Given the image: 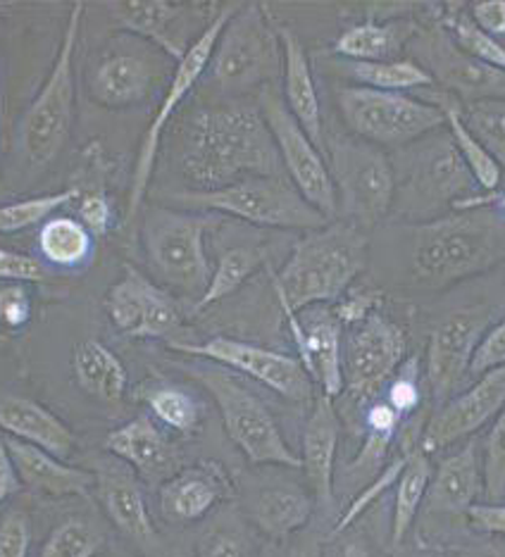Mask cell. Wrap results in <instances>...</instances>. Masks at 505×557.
I'll list each match as a JSON object with an SVG mask.
<instances>
[{
  "label": "cell",
  "instance_id": "1",
  "mask_svg": "<svg viewBox=\"0 0 505 557\" xmlns=\"http://www.w3.org/2000/svg\"><path fill=\"white\" fill-rule=\"evenodd\" d=\"M180 170L192 191H218L248 176L284 174L260 108L236 100L200 108L186 124Z\"/></svg>",
  "mask_w": 505,
  "mask_h": 557
},
{
  "label": "cell",
  "instance_id": "2",
  "mask_svg": "<svg viewBox=\"0 0 505 557\" xmlns=\"http://www.w3.org/2000/svg\"><path fill=\"white\" fill-rule=\"evenodd\" d=\"M406 230L408 274L424 290H444L505 262V218L491 206L453 210Z\"/></svg>",
  "mask_w": 505,
  "mask_h": 557
},
{
  "label": "cell",
  "instance_id": "3",
  "mask_svg": "<svg viewBox=\"0 0 505 557\" xmlns=\"http://www.w3.org/2000/svg\"><path fill=\"white\" fill-rule=\"evenodd\" d=\"M368 234L348 220L306 232L280 272H270L280 308L303 312L327 306L358 282L368 262Z\"/></svg>",
  "mask_w": 505,
  "mask_h": 557
},
{
  "label": "cell",
  "instance_id": "4",
  "mask_svg": "<svg viewBox=\"0 0 505 557\" xmlns=\"http://www.w3.org/2000/svg\"><path fill=\"white\" fill-rule=\"evenodd\" d=\"M391 162L396 174L391 214L403 224L439 220L460 202L482 196L451 134H441V129L398 148V158Z\"/></svg>",
  "mask_w": 505,
  "mask_h": 557
},
{
  "label": "cell",
  "instance_id": "5",
  "mask_svg": "<svg viewBox=\"0 0 505 557\" xmlns=\"http://www.w3.org/2000/svg\"><path fill=\"white\" fill-rule=\"evenodd\" d=\"M168 206L194 212H218L262 230L315 232L330 220L298 194L286 174L248 176L218 191L170 194Z\"/></svg>",
  "mask_w": 505,
  "mask_h": 557
},
{
  "label": "cell",
  "instance_id": "6",
  "mask_svg": "<svg viewBox=\"0 0 505 557\" xmlns=\"http://www.w3.org/2000/svg\"><path fill=\"white\" fill-rule=\"evenodd\" d=\"M282 41L268 5L238 3L214 46L210 79L222 96H244L282 77Z\"/></svg>",
  "mask_w": 505,
  "mask_h": 557
},
{
  "label": "cell",
  "instance_id": "7",
  "mask_svg": "<svg viewBox=\"0 0 505 557\" xmlns=\"http://www.w3.org/2000/svg\"><path fill=\"white\" fill-rule=\"evenodd\" d=\"M84 15L86 3H82V0L70 8L65 32H62L53 65H50L41 91L36 94L27 115L22 120V150L34 170L48 168L62 153V148H65L72 134L74 115H77L74 55H77Z\"/></svg>",
  "mask_w": 505,
  "mask_h": 557
},
{
  "label": "cell",
  "instance_id": "8",
  "mask_svg": "<svg viewBox=\"0 0 505 557\" xmlns=\"http://www.w3.org/2000/svg\"><path fill=\"white\" fill-rule=\"evenodd\" d=\"M218 224L212 212L150 206L141 222V244L150 270L162 284L184 296H204L210 282V260L206 238Z\"/></svg>",
  "mask_w": 505,
  "mask_h": 557
},
{
  "label": "cell",
  "instance_id": "9",
  "mask_svg": "<svg viewBox=\"0 0 505 557\" xmlns=\"http://www.w3.org/2000/svg\"><path fill=\"white\" fill-rule=\"evenodd\" d=\"M324 153L336 191V220H348L368 232L389 218L396 196V174L384 148L353 134H334L324 138Z\"/></svg>",
  "mask_w": 505,
  "mask_h": 557
},
{
  "label": "cell",
  "instance_id": "10",
  "mask_svg": "<svg viewBox=\"0 0 505 557\" xmlns=\"http://www.w3.org/2000/svg\"><path fill=\"white\" fill-rule=\"evenodd\" d=\"M208 362V360H206ZM192 374L206 386L218 405L226 436L253 465H276L300 470V455L288 443L270 412L253 391L232 370L222 364H198Z\"/></svg>",
  "mask_w": 505,
  "mask_h": 557
},
{
  "label": "cell",
  "instance_id": "11",
  "mask_svg": "<svg viewBox=\"0 0 505 557\" xmlns=\"http://www.w3.org/2000/svg\"><path fill=\"white\" fill-rule=\"evenodd\" d=\"M336 100L348 132L379 148H406L446 126L444 110L420 96L344 86Z\"/></svg>",
  "mask_w": 505,
  "mask_h": 557
},
{
  "label": "cell",
  "instance_id": "12",
  "mask_svg": "<svg viewBox=\"0 0 505 557\" xmlns=\"http://www.w3.org/2000/svg\"><path fill=\"white\" fill-rule=\"evenodd\" d=\"M238 3H226L218 10V15L210 20L208 27L200 32L198 39L192 44V48L186 50V55L176 62L172 77L168 82V91L160 100V108L156 112V117L150 120L148 129L141 138V146H138V153L134 160V170H132V184H130V220L136 218L141 212L148 188H150V180H153L156 172V162H158V153H160V144H162V134H165L170 120L174 117V112L182 108L184 100L188 98V94L194 91L196 84L200 82V77L208 72L210 60L214 53V46H218L220 34L224 29V24L230 22V17L234 15Z\"/></svg>",
  "mask_w": 505,
  "mask_h": 557
},
{
  "label": "cell",
  "instance_id": "13",
  "mask_svg": "<svg viewBox=\"0 0 505 557\" xmlns=\"http://www.w3.org/2000/svg\"><path fill=\"white\" fill-rule=\"evenodd\" d=\"M260 115L268 124L272 141L280 153L284 174L288 176L298 194L306 198L315 210H320L327 220L338 218L336 191L330 174V164L322 148L312 144V138L303 132V126L288 112L282 91L276 86H264L258 94Z\"/></svg>",
  "mask_w": 505,
  "mask_h": 557
},
{
  "label": "cell",
  "instance_id": "14",
  "mask_svg": "<svg viewBox=\"0 0 505 557\" xmlns=\"http://www.w3.org/2000/svg\"><path fill=\"white\" fill-rule=\"evenodd\" d=\"M172 350L184 352L198 360H208L214 364H222L226 370L250 376L253 382L262 384L264 388L274 391L276 396L284 400H292L296 405L315 403V382L300 364L298 358L284 356L262 346L246 344V341L230 338V336H214L206 344H182V341H172Z\"/></svg>",
  "mask_w": 505,
  "mask_h": 557
},
{
  "label": "cell",
  "instance_id": "15",
  "mask_svg": "<svg viewBox=\"0 0 505 557\" xmlns=\"http://www.w3.org/2000/svg\"><path fill=\"white\" fill-rule=\"evenodd\" d=\"M408 336L403 326L374 312L370 320L346 329L344 334V384L353 398L368 400L384 388L406 362Z\"/></svg>",
  "mask_w": 505,
  "mask_h": 557
},
{
  "label": "cell",
  "instance_id": "16",
  "mask_svg": "<svg viewBox=\"0 0 505 557\" xmlns=\"http://www.w3.org/2000/svg\"><path fill=\"white\" fill-rule=\"evenodd\" d=\"M165 60L170 58L141 39L132 46H110L88 74V96L108 110L141 106L165 77Z\"/></svg>",
  "mask_w": 505,
  "mask_h": 557
},
{
  "label": "cell",
  "instance_id": "17",
  "mask_svg": "<svg viewBox=\"0 0 505 557\" xmlns=\"http://www.w3.org/2000/svg\"><path fill=\"white\" fill-rule=\"evenodd\" d=\"M106 312L118 332L130 338H170L182 326L176 300L132 264H124L122 276L108 288Z\"/></svg>",
  "mask_w": 505,
  "mask_h": 557
},
{
  "label": "cell",
  "instance_id": "18",
  "mask_svg": "<svg viewBox=\"0 0 505 557\" xmlns=\"http://www.w3.org/2000/svg\"><path fill=\"white\" fill-rule=\"evenodd\" d=\"M491 314L484 308L458 310L441 320L427 344V388L436 408L456 396L470 374L477 344L489 329Z\"/></svg>",
  "mask_w": 505,
  "mask_h": 557
},
{
  "label": "cell",
  "instance_id": "19",
  "mask_svg": "<svg viewBox=\"0 0 505 557\" xmlns=\"http://www.w3.org/2000/svg\"><path fill=\"white\" fill-rule=\"evenodd\" d=\"M420 65L432 74L439 91H444L458 100L460 106L484 103V100H503L505 103V74L475 55L451 39V36L436 27L427 32L418 41Z\"/></svg>",
  "mask_w": 505,
  "mask_h": 557
},
{
  "label": "cell",
  "instance_id": "20",
  "mask_svg": "<svg viewBox=\"0 0 505 557\" xmlns=\"http://www.w3.org/2000/svg\"><path fill=\"white\" fill-rule=\"evenodd\" d=\"M505 408V367L482 374L477 382L453 396L441 408H436L434 417L424 426V434L418 446L432 455L444 450L453 443L472 436L479 429L494 422Z\"/></svg>",
  "mask_w": 505,
  "mask_h": 557
},
{
  "label": "cell",
  "instance_id": "21",
  "mask_svg": "<svg viewBox=\"0 0 505 557\" xmlns=\"http://www.w3.org/2000/svg\"><path fill=\"white\" fill-rule=\"evenodd\" d=\"M110 12L120 29L156 46L174 65L192 48L184 24L198 15L196 5L170 3V0H124V3H112Z\"/></svg>",
  "mask_w": 505,
  "mask_h": 557
},
{
  "label": "cell",
  "instance_id": "22",
  "mask_svg": "<svg viewBox=\"0 0 505 557\" xmlns=\"http://www.w3.org/2000/svg\"><path fill=\"white\" fill-rule=\"evenodd\" d=\"M303 338L296 346L298 360L322 396L336 398L346 391L344 384V326L336 322L332 308H308L298 312Z\"/></svg>",
  "mask_w": 505,
  "mask_h": 557
},
{
  "label": "cell",
  "instance_id": "23",
  "mask_svg": "<svg viewBox=\"0 0 505 557\" xmlns=\"http://www.w3.org/2000/svg\"><path fill=\"white\" fill-rule=\"evenodd\" d=\"M96 493L106 515L124 536L141 543V546H148V543H153L158 539L141 484H138V476L130 465L118 460L98 467Z\"/></svg>",
  "mask_w": 505,
  "mask_h": 557
},
{
  "label": "cell",
  "instance_id": "24",
  "mask_svg": "<svg viewBox=\"0 0 505 557\" xmlns=\"http://www.w3.org/2000/svg\"><path fill=\"white\" fill-rule=\"evenodd\" d=\"M276 32H280L282 41V98L288 112L296 117L312 144L324 150V120H322V106L320 94L315 86V74L310 67V58L306 53V46L298 39V34L288 27V24L276 22Z\"/></svg>",
  "mask_w": 505,
  "mask_h": 557
},
{
  "label": "cell",
  "instance_id": "25",
  "mask_svg": "<svg viewBox=\"0 0 505 557\" xmlns=\"http://www.w3.org/2000/svg\"><path fill=\"white\" fill-rule=\"evenodd\" d=\"M22 486L46 498H86L96 488V472L67 465L32 443L5 436Z\"/></svg>",
  "mask_w": 505,
  "mask_h": 557
},
{
  "label": "cell",
  "instance_id": "26",
  "mask_svg": "<svg viewBox=\"0 0 505 557\" xmlns=\"http://www.w3.org/2000/svg\"><path fill=\"white\" fill-rule=\"evenodd\" d=\"M338 414L334 400L320 396L315 398L310 417L303 429L300 443V470L306 472L315 503L332 505L334 498V465L338 448Z\"/></svg>",
  "mask_w": 505,
  "mask_h": 557
},
{
  "label": "cell",
  "instance_id": "27",
  "mask_svg": "<svg viewBox=\"0 0 505 557\" xmlns=\"http://www.w3.org/2000/svg\"><path fill=\"white\" fill-rule=\"evenodd\" d=\"M226 491L230 481L220 467L210 462L194 465L165 479L160 486V508L170 522L192 524L204 519L226 496Z\"/></svg>",
  "mask_w": 505,
  "mask_h": 557
},
{
  "label": "cell",
  "instance_id": "28",
  "mask_svg": "<svg viewBox=\"0 0 505 557\" xmlns=\"http://www.w3.org/2000/svg\"><path fill=\"white\" fill-rule=\"evenodd\" d=\"M103 448L112 458L130 465L146 481L170 479L174 470V448L158 424L146 414H138L126 424L112 429Z\"/></svg>",
  "mask_w": 505,
  "mask_h": 557
},
{
  "label": "cell",
  "instance_id": "29",
  "mask_svg": "<svg viewBox=\"0 0 505 557\" xmlns=\"http://www.w3.org/2000/svg\"><path fill=\"white\" fill-rule=\"evenodd\" d=\"M482 491L484 474L482 460L477 455V443H467L465 448L441 460L436 472H432V481H429L424 496L427 512L465 515Z\"/></svg>",
  "mask_w": 505,
  "mask_h": 557
},
{
  "label": "cell",
  "instance_id": "30",
  "mask_svg": "<svg viewBox=\"0 0 505 557\" xmlns=\"http://www.w3.org/2000/svg\"><path fill=\"white\" fill-rule=\"evenodd\" d=\"M0 432L67 460L77 448V436L44 405L29 398H8L0 403Z\"/></svg>",
  "mask_w": 505,
  "mask_h": 557
},
{
  "label": "cell",
  "instance_id": "31",
  "mask_svg": "<svg viewBox=\"0 0 505 557\" xmlns=\"http://www.w3.org/2000/svg\"><path fill=\"white\" fill-rule=\"evenodd\" d=\"M418 32V24L408 20H365L341 32L332 53L353 62L398 60Z\"/></svg>",
  "mask_w": 505,
  "mask_h": 557
},
{
  "label": "cell",
  "instance_id": "32",
  "mask_svg": "<svg viewBox=\"0 0 505 557\" xmlns=\"http://www.w3.org/2000/svg\"><path fill=\"white\" fill-rule=\"evenodd\" d=\"M72 372L84 394L103 403H120L130 386L124 362L98 338H84L74 346Z\"/></svg>",
  "mask_w": 505,
  "mask_h": 557
},
{
  "label": "cell",
  "instance_id": "33",
  "mask_svg": "<svg viewBox=\"0 0 505 557\" xmlns=\"http://www.w3.org/2000/svg\"><path fill=\"white\" fill-rule=\"evenodd\" d=\"M315 500L298 486L282 484L262 488L250 503V519L270 539H288L310 522Z\"/></svg>",
  "mask_w": 505,
  "mask_h": 557
},
{
  "label": "cell",
  "instance_id": "34",
  "mask_svg": "<svg viewBox=\"0 0 505 557\" xmlns=\"http://www.w3.org/2000/svg\"><path fill=\"white\" fill-rule=\"evenodd\" d=\"M338 70L346 74L353 86L374 88V91H391V94H406V91H424V88H434V79L418 60L398 58V60H384V62H353V60H338Z\"/></svg>",
  "mask_w": 505,
  "mask_h": 557
},
{
  "label": "cell",
  "instance_id": "35",
  "mask_svg": "<svg viewBox=\"0 0 505 557\" xmlns=\"http://www.w3.org/2000/svg\"><path fill=\"white\" fill-rule=\"evenodd\" d=\"M432 481V462L429 455L415 443L406 470L401 472L396 484V500H394V519H391V543L401 546L408 539L420 508L424 505V496Z\"/></svg>",
  "mask_w": 505,
  "mask_h": 557
},
{
  "label": "cell",
  "instance_id": "36",
  "mask_svg": "<svg viewBox=\"0 0 505 557\" xmlns=\"http://www.w3.org/2000/svg\"><path fill=\"white\" fill-rule=\"evenodd\" d=\"M41 258L60 270H77L94 256V236L77 218L56 214L39 232Z\"/></svg>",
  "mask_w": 505,
  "mask_h": 557
},
{
  "label": "cell",
  "instance_id": "37",
  "mask_svg": "<svg viewBox=\"0 0 505 557\" xmlns=\"http://www.w3.org/2000/svg\"><path fill=\"white\" fill-rule=\"evenodd\" d=\"M264 262H268V250L260 246H232L222 250V256L210 274V282L204 290V296L194 302L196 312L234 296Z\"/></svg>",
  "mask_w": 505,
  "mask_h": 557
},
{
  "label": "cell",
  "instance_id": "38",
  "mask_svg": "<svg viewBox=\"0 0 505 557\" xmlns=\"http://www.w3.org/2000/svg\"><path fill=\"white\" fill-rule=\"evenodd\" d=\"M403 417L386 400H374L365 412V441L353 460V470H377L386 460Z\"/></svg>",
  "mask_w": 505,
  "mask_h": 557
},
{
  "label": "cell",
  "instance_id": "39",
  "mask_svg": "<svg viewBox=\"0 0 505 557\" xmlns=\"http://www.w3.org/2000/svg\"><path fill=\"white\" fill-rule=\"evenodd\" d=\"M150 412L156 414V420L165 424L172 432L180 434H196L200 426V405L198 400L188 394V391L180 386L160 384L146 391L144 396Z\"/></svg>",
  "mask_w": 505,
  "mask_h": 557
},
{
  "label": "cell",
  "instance_id": "40",
  "mask_svg": "<svg viewBox=\"0 0 505 557\" xmlns=\"http://www.w3.org/2000/svg\"><path fill=\"white\" fill-rule=\"evenodd\" d=\"M79 194V186H70L65 191L58 194H46L0 206V234H15L22 230H29V226L39 222H48L60 208H65L67 202L77 200Z\"/></svg>",
  "mask_w": 505,
  "mask_h": 557
},
{
  "label": "cell",
  "instance_id": "41",
  "mask_svg": "<svg viewBox=\"0 0 505 557\" xmlns=\"http://www.w3.org/2000/svg\"><path fill=\"white\" fill-rule=\"evenodd\" d=\"M439 27L444 29L451 39L465 50V53L475 55L477 60H482L486 65L496 67L498 72L505 74V46L479 32L465 10H458V8L448 10L446 15L441 17Z\"/></svg>",
  "mask_w": 505,
  "mask_h": 557
},
{
  "label": "cell",
  "instance_id": "42",
  "mask_svg": "<svg viewBox=\"0 0 505 557\" xmlns=\"http://www.w3.org/2000/svg\"><path fill=\"white\" fill-rule=\"evenodd\" d=\"M103 543V534L91 522L70 517L50 531L39 557H96Z\"/></svg>",
  "mask_w": 505,
  "mask_h": 557
},
{
  "label": "cell",
  "instance_id": "43",
  "mask_svg": "<svg viewBox=\"0 0 505 557\" xmlns=\"http://www.w3.org/2000/svg\"><path fill=\"white\" fill-rule=\"evenodd\" d=\"M460 117L477 141L482 144L489 156L505 170V103L503 100H484V103L463 106Z\"/></svg>",
  "mask_w": 505,
  "mask_h": 557
},
{
  "label": "cell",
  "instance_id": "44",
  "mask_svg": "<svg viewBox=\"0 0 505 557\" xmlns=\"http://www.w3.org/2000/svg\"><path fill=\"white\" fill-rule=\"evenodd\" d=\"M410 450H412V446L403 450L401 455H394V458L386 460L382 465V470L377 472V476L358 493L356 498L350 500V505L344 510V515L338 517V522L334 524V534H341V531H346L353 522H358V517H362L365 512H368L379 498H384L391 488H396L398 476H401L403 470H406V465H408Z\"/></svg>",
  "mask_w": 505,
  "mask_h": 557
},
{
  "label": "cell",
  "instance_id": "45",
  "mask_svg": "<svg viewBox=\"0 0 505 557\" xmlns=\"http://www.w3.org/2000/svg\"><path fill=\"white\" fill-rule=\"evenodd\" d=\"M482 474H484V493L489 500L505 498V408L491 424L486 441H484V458H482Z\"/></svg>",
  "mask_w": 505,
  "mask_h": 557
},
{
  "label": "cell",
  "instance_id": "46",
  "mask_svg": "<svg viewBox=\"0 0 505 557\" xmlns=\"http://www.w3.org/2000/svg\"><path fill=\"white\" fill-rule=\"evenodd\" d=\"M384 302V294L377 286L370 284H353L344 296H341L334 306L332 314L344 329H353L370 320L374 312H379Z\"/></svg>",
  "mask_w": 505,
  "mask_h": 557
},
{
  "label": "cell",
  "instance_id": "47",
  "mask_svg": "<svg viewBox=\"0 0 505 557\" xmlns=\"http://www.w3.org/2000/svg\"><path fill=\"white\" fill-rule=\"evenodd\" d=\"M391 408H394L401 417H410L422 403V386H420V358L412 356L406 358L398 367V372L391 376L386 384V398Z\"/></svg>",
  "mask_w": 505,
  "mask_h": 557
},
{
  "label": "cell",
  "instance_id": "48",
  "mask_svg": "<svg viewBox=\"0 0 505 557\" xmlns=\"http://www.w3.org/2000/svg\"><path fill=\"white\" fill-rule=\"evenodd\" d=\"M79 191L82 194L77 198V220L94 238L108 236L112 226H115V206H112V200L106 196L103 188H88V191H84L79 186Z\"/></svg>",
  "mask_w": 505,
  "mask_h": 557
},
{
  "label": "cell",
  "instance_id": "49",
  "mask_svg": "<svg viewBox=\"0 0 505 557\" xmlns=\"http://www.w3.org/2000/svg\"><path fill=\"white\" fill-rule=\"evenodd\" d=\"M32 522L24 510L12 508L0 517V557H29Z\"/></svg>",
  "mask_w": 505,
  "mask_h": 557
},
{
  "label": "cell",
  "instance_id": "50",
  "mask_svg": "<svg viewBox=\"0 0 505 557\" xmlns=\"http://www.w3.org/2000/svg\"><path fill=\"white\" fill-rule=\"evenodd\" d=\"M46 278L44 264L27 252L0 248V282L5 284H39Z\"/></svg>",
  "mask_w": 505,
  "mask_h": 557
},
{
  "label": "cell",
  "instance_id": "51",
  "mask_svg": "<svg viewBox=\"0 0 505 557\" xmlns=\"http://www.w3.org/2000/svg\"><path fill=\"white\" fill-rule=\"evenodd\" d=\"M498 367H505V320L484 332L482 341L477 344L470 374L482 376L491 370H498Z\"/></svg>",
  "mask_w": 505,
  "mask_h": 557
},
{
  "label": "cell",
  "instance_id": "52",
  "mask_svg": "<svg viewBox=\"0 0 505 557\" xmlns=\"http://www.w3.org/2000/svg\"><path fill=\"white\" fill-rule=\"evenodd\" d=\"M32 320V296L24 284L0 286V324L22 329Z\"/></svg>",
  "mask_w": 505,
  "mask_h": 557
},
{
  "label": "cell",
  "instance_id": "53",
  "mask_svg": "<svg viewBox=\"0 0 505 557\" xmlns=\"http://www.w3.org/2000/svg\"><path fill=\"white\" fill-rule=\"evenodd\" d=\"M198 557H253L248 541L234 531H212L200 541Z\"/></svg>",
  "mask_w": 505,
  "mask_h": 557
},
{
  "label": "cell",
  "instance_id": "54",
  "mask_svg": "<svg viewBox=\"0 0 505 557\" xmlns=\"http://www.w3.org/2000/svg\"><path fill=\"white\" fill-rule=\"evenodd\" d=\"M475 27L496 39V36H505V0H477L467 10Z\"/></svg>",
  "mask_w": 505,
  "mask_h": 557
},
{
  "label": "cell",
  "instance_id": "55",
  "mask_svg": "<svg viewBox=\"0 0 505 557\" xmlns=\"http://www.w3.org/2000/svg\"><path fill=\"white\" fill-rule=\"evenodd\" d=\"M465 515L482 534L505 539V503H475Z\"/></svg>",
  "mask_w": 505,
  "mask_h": 557
},
{
  "label": "cell",
  "instance_id": "56",
  "mask_svg": "<svg viewBox=\"0 0 505 557\" xmlns=\"http://www.w3.org/2000/svg\"><path fill=\"white\" fill-rule=\"evenodd\" d=\"M20 488H22V481L17 476L15 462L10 458L5 434L0 432V503H5L10 496H15Z\"/></svg>",
  "mask_w": 505,
  "mask_h": 557
},
{
  "label": "cell",
  "instance_id": "57",
  "mask_svg": "<svg viewBox=\"0 0 505 557\" xmlns=\"http://www.w3.org/2000/svg\"><path fill=\"white\" fill-rule=\"evenodd\" d=\"M288 557H320V548L312 546V543H306V546H298L288 553Z\"/></svg>",
  "mask_w": 505,
  "mask_h": 557
},
{
  "label": "cell",
  "instance_id": "58",
  "mask_svg": "<svg viewBox=\"0 0 505 557\" xmlns=\"http://www.w3.org/2000/svg\"><path fill=\"white\" fill-rule=\"evenodd\" d=\"M484 557H505V543H494V546H489Z\"/></svg>",
  "mask_w": 505,
  "mask_h": 557
},
{
  "label": "cell",
  "instance_id": "59",
  "mask_svg": "<svg viewBox=\"0 0 505 557\" xmlns=\"http://www.w3.org/2000/svg\"><path fill=\"white\" fill-rule=\"evenodd\" d=\"M0 344H3V336H0Z\"/></svg>",
  "mask_w": 505,
  "mask_h": 557
}]
</instances>
